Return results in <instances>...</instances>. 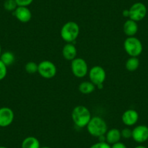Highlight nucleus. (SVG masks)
I'll return each instance as SVG.
<instances>
[{"label": "nucleus", "mask_w": 148, "mask_h": 148, "mask_svg": "<svg viewBox=\"0 0 148 148\" xmlns=\"http://www.w3.org/2000/svg\"><path fill=\"white\" fill-rule=\"evenodd\" d=\"M73 122L79 128L86 127L92 119V114L89 110L84 105H79L74 108L71 113Z\"/></svg>", "instance_id": "obj_1"}, {"label": "nucleus", "mask_w": 148, "mask_h": 148, "mask_svg": "<svg viewBox=\"0 0 148 148\" xmlns=\"http://www.w3.org/2000/svg\"><path fill=\"white\" fill-rule=\"evenodd\" d=\"M86 128L89 134L95 137L104 136L108 132V125L106 121L99 116L92 117Z\"/></svg>", "instance_id": "obj_2"}, {"label": "nucleus", "mask_w": 148, "mask_h": 148, "mask_svg": "<svg viewBox=\"0 0 148 148\" xmlns=\"http://www.w3.org/2000/svg\"><path fill=\"white\" fill-rule=\"evenodd\" d=\"M79 32L80 28L78 23L73 21H69L62 25L60 30V36L67 43H72L78 38Z\"/></svg>", "instance_id": "obj_3"}, {"label": "nucleus", "mask_w": 148, "mask_h": 148, "mask_svg": "<svg viewBox=\"0 0 148 148\" xmlns=\"http://www.w3.org/2000/svg\"><path fill=\"white\" fill-rule=\"evenodd\" d=\"M123 47L129 56L136 58L139 56L143 50V46L141 41L134 36L128 37L124 41Z\"/></svg>", "instance_id": "obj_4"}, {"label": "nucleus", "mask_w": 148, "mask_h": 148, "mask_svg": "<svg viewBox=\"0 0 148 148\" xmlns=\"http://www.w3.org/2000/svg\"><path fill=\"white\" fill-rule=\"evenodd\" d=\"M89 77L90 82L100 89L106 79V72L102 67L96 65L89 70Z\"/></svg>", "instance_id": "obj_5"}, {"label": "nucleus", "mask_w": 148, "mask_h": 148, "mask_svg": "<svg viewBox=\"0 0 148 148\" xmlns=\"http://www.w3.org/2000/svg\"><path fill=\"white\" fill-rule=\"evenodd\" d=\"M71 71L73 74L77 78H84L89 72L88 65L83 58H76L71 61Z\"/></svg>", "instance_id": "obj_6"}, {"label": "nucleus", "mask_w": 148, "mask_h": 148, "mask_svg": "<svg viewBox=\"0 0 148 148\" xmlns=\"http://www.w3.org/2000/svg\"><path fill=\"white\" fill-rule=\"evenodd\" d=\"M38 73L45 79H52L56 75L57 68L51 61L44 60L38 64Z\"/></svg>", "instance_id": "obj_7"}, {"label": "nucleus", "mask_w": 148, "mask_h": 148, "mask_svg": "<svg viewBox=\"0 0 148 148\" xmlns=\"http://www.w3.org/2000/svg\"><path fill=\"white\" fill-rule=\"evenodd\" d=\"M129 19L136 22L141 21L147 15V8L142 2H136L129 8Z\"/></svg>", "instance_id": "obj_8"}, {"label": "nucleus", "mask_w": 148, "mask_h": 148, "mask_svg": "<svg viewBox=\"0 0 148 148\" xmlns=\"http://www.w3.org/2000/svg\"><path fill=\"white\" fill-rule=\"evenodd\" d=\"M15 115L11 108L3 107L0 108V127L9 126L13 122Z\"/></svg>", "instance_id": "obj_9"}, {"label": "nucleus", "mask_w": 148, "mask_h": 148, "mask_svg": "<svg viewBox=\"0 0 148 148\" xmlns=\"http://www.w3.org/2000/svg\"><path fill=\"white\" fill-rule=\"evenodd\" d=\"M132 139L137 143H143L148 140V127L139 125L132 130Z\"/></svg>", "instance_id": "obj_10"}, {"label": "nucleus", "mask_w": 148, "mask_h": 148, "mask_svg": "<svg viewBox=\"0 0 148 148\" xmlns=\"http://www.w3.org/2000/svg\"><path fill=\"white\" fill-rule=\"evenodd\" d=\"M139 120V113L134 109L126 110L122 115V121L126 126H132L136 124Z\"/></svg>", "instance_id": "obj_11"}, {"label": "nucleus", "mask_w": 148, "mask_h": 148, "mask_svg": "<svg viewBox=\"0 0 148 148\" xmlns=\"http://www.w3.org/2000/svg\"><path fill=\"white\" fill-rule=\"evenodd\" d=\"M15 18L21 23H28L31 21L32 14L28 7H18L13 12Z\"/></svg>", "instance_id": "obj_12"}, {"label": "nucleus", "mask_w": 148, "mask_h": 148, "mask_svg": "<svg viewBox=\"0 0 148 148\" xmlns=\"http://www.w3.org/2000/svg\"><path fill=\"white\" fill-rule=\"evenodd\" d=\"M121 139V133L118 129H111L108 130L105 134V141L109 145H113L120 142Z\"/></svg>", "instance_id": "obj_13"}, {"label": "nucleus", "mask_w": 148, "mask_h": 148, "mask_svg": "<svg viewBox=\"0 0 148 148\" xmlns=\"http://www.w3.org/2000/svg\"><path fill=\"white\" fill-rule=\"evenodd\" d=\"M62 53L65 59L72 61L76 58L77 49L75 45H73L72 43H68L62 48Z\"/></svg>", "instance_id": "obj_14"}, {"label": "nucleus", "mask_w": 148, "mask_h": 148, "mask_svg": "<svg viewBox=\"0 0 148 148\" xmlns=\"http://www.w3.org/2000/svg\"><path fill=\"white\" fill-rule=\"evenodd\" d=\"M124 34L129 37L134 36L138 31V24L136 21L129 19L124 23L123 26Z\"/></svg>", "instance_id": "obj_15"}, {"label": "nucleus", "mask_w": 148, "mask_h": 148, "mask_svg": "<svg viewBox=\"0 0 148 148\" xmlns=\"http://www.w3.org/2000/svg\"><path fill=\"white\" fill-rule=\"evenodd\" d=\"M39 139L34 136H28L25 138L21 144V148H40Z\"/></svg>", "instance_id": "obj_16"}, {"label": "nucleus", "mask_w": 148, "mask_h": 148, "mask_svg": "<svg viewBox=\"0 0 148 148\" xmlns=\"http://www.w3.org/2000/svg\"><path fill=\"white\" fill-rule=\"evenodd\" d=\"M95 85L91 82H83L79 86V90L84 95H89L95 90Z\"/></svg>", "instance_id": "obj_17"}, {"label": "nucleus", "mask_w": 148, "mask_h": 148, "mask_svg": "<svg viewBox=\"0 0 148 148\" xmlns=\"http://www.w3.org/2000/svg\"><path fill=\"white\" fill-rule=\"evenodd\" d=\"M0 60L6 66H9V65H12L14 63L15 60V57L12 52L7 51V52H5L1 55Z\"/></svg>", "instance_id": "obj_18"}, {"label": "nucleus", "mask_w": 148, "mask_h": 148, "mask_svg": "<svg viewBox=\"0 0 148 148\" xmlns=\"http://www.w3.org/2000/svg\"><path fill=\"white\" fill-rule=\"evenodd\" d=\"M126 68L129 71L133 72L136 71L139 66V60L136 57H131L126 60Z\"/></svg>", "instance_id": "obj_19"}, {"label": "nucleus", "mask_w": 148, "mask_h": 148, "mask_svg": "<svg viewBox=\"0 0 148 148\" xmlns=\"http://www.w3.org/2000/svg\"><path fill=\"white\" fill-rule=\"evenodd\" d=\"M18 7L15 0H5L4 2V8L9 12H14Z\"/></svg>", "instance_id": "obj_20"}, {"label": "nucleus", "mask_w": 148, "mask_h": 148, "mask_svg": "<svg viewBox=\"0 0 148 148\" xmlns=\"http://www.w3.org/2000/svg\"><path fill=\"white\" fill-rule=\"evenodd\" d=\"M25 70L28 73L34 74L38 72V64L34 62H28L25 64Z\"/></svg>", "instance_id": "obj_21"}, {"label": "nucleus", "mask_w": 148, "mask_h": 148, "mask_svg": "<svg viewBox=\"0 0 148 148\" xmlns=\"http://www.w3.org/2000/svg\"><path fill=\"white\" fill-rule=\"evenodd\" d=\"M6 65L2 62L0 60V81L3 80L7 76V73H8V68Z\"/></svg>", "instance_id": "obj_22"}, {"label": "nucleus", "mask_w": 148, "mask_h": 148, "mask_svg": "<svg viewBox=\"0 0 148 148\" xmlns=\"http://www.w3.org/2000/svg\"><path fill=\"white\" fill-rule=\"evenodd\" d=\"M121 137L124 138V139H130L132 138V130L129 128H124L121 131Z\"/></svg>", "instance_id": "obj_23"}, {"label": "nucleus", "mask_w": 148, "mask_h": 148, "mask_svg": "<svg viewBox=\"0 0 148 148\" xmlns=\"http://www.w3.org/2000/svg\"><path fill=\"white\" fill-rule=\"evenodd\" d=\"M89 148H111V146L106 142H99L92 145Z\"/></svg>", "instance_id": "obj_24"}, {"label": "nucleus", "mask_w": 148, "mask_h": 148, "mask_svg": "<svg viewBox=\"0 0 148 148\" xmlns=\"http://www.w3.org/2000/svg\"><path fill=\"white\" fill-rule=\"evenodd\" d=\"M18 7H28L34 2V0H15Z\"/></svg>", "instance_id": "obj_25"}, {"label": "nucleus", "mask_w": 148, "mask_h": 148, "mask_svg": "<svg viewBox=\"0 0 148 148\" xmlns=\"http://www.w3.org/2000/svg\"><path fill=\"white\" fill-rule=\"evenodd\" d=\"M111 148H127V147H126L123 143L119 142H117V143L112 145Z\"/></svg>", "instance_id": "obj_26"}, {"label": "nucleus", "mask_w": 148, "mask_h": 148, "mask_svg": "<svg viewBox=\"0 0 148 148\" xmlns=\"http://www.w3.org/2000/svg\"><path fill=\"white\" fill-rule=\"evenodd\" d=\"M123 17H125V18H126V17H128V18H129V10H123Z\"/></svg>", "instance_id": "obj_27"}, {"label": "nucleus", "mask_w": 148, "mask_h": 148, "mask_svg": "<svg viewBox=\"0 0 148 148\" xmlns=\"http://www.w3.org/2000/svg\"><path fill=\"white\" fill-rule=\"evenodd\" d=\"M135 148H147V147L145 146H144V145H138V146H136Z\"/></svg>", "instance_id": "obj_28"}, {"label": "nucleus", "mask_w": 148, "mask_h": 148, "mask_svg": "<svg viewBox=\"0 0 148 148\" xmlns=\"http://www.w3.org/2000/svg\"><path fill=\"white\" fill-rule=\"evenodd\" d=\"M2 55V47H1V45H0V56Z\"/></svg>", "instance_id": "obj_29"}, {"label": "nucleus", "mask_w": 148, "mask_h": 148, "mask_svg": "<svg viewBox=\"0 0 148 148\" xmlns=\"http://www.w3.org/2000/svg\"><path fill=\"white\" fill-rule=\"evenodd\" d=\"M40 148H51V147H40Z\"/></svg>", "instance_id": "obj_30"}, {"label": "nucleus", "mask_w": 148, "mask_h": 148, "mask_svg": "<svg viewBox=\"0 0 148 148\" xmlns=\"http://www.w3.org/2000/svg\"><path fill=\"white\" fill-rule=\"evenodd\" d=\"M0 148H8L6 147H4V146H0Z\"/></svg>", "instance_id": "obj_31"}]
</instances>
